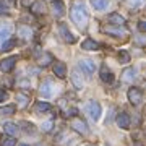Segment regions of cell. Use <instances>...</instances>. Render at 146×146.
<instances>
[{"label":"cell","mask_w":146,"mask_h":146,"mask_svg":"<svg viewBox=\"0 0 146 146\" xmlns=\"http://www.w3.org/2000/svg\"><path fill=\"white\" fill-rule=\"evenodd\" d=\"M102 31L107 33L109 36H115V37H125V36H127V31H125V29H122L120 26H117V28L107 26V28H104Z\"/></svg>","instance_id":"10"},{"label":"cell","mask_w":146,"mask_h":146,"mask_svg":"<svg viewBox=\"0 0 146 146\" xmlns=\"http://www.w3.org/2000/svg\"><path fill=\"white\" fill-rule=\"evenodd\" d=\"M20 146H28V145H20Z\"/></svg>","instance_id":"37"},{"label":"cell","mask_w":146,"mask_h":146,"mask_svg":"<svg viewBox=\"0 0 146 146\" xmlns=\"http://www.w3.org/2000/svg\"><path fill=\"white\" fill-rule=\"evenodd\" d=\"M78 114V110L76 109H67L65 110V117H73V115Z\"/></svg>","instance_id":"33"},{"label":"cell","mask_w":146,"mask_h":146,"mask_svg":"<svg viewBox=\"0 0 146 146\" xmlns=\"http://www.w3.org/2000/svg\"><path fill=\"white\" fill-rule=\"evenodd\" d=\"M52 127H54V122L52 120H49V122H44V123H42V131H50L52 130Z\"/></svg>","instance_id":"30"},{"label":"cell","mask_w":146,"mask_h":146,"mask_svg":"<svg viewBox=\"0 0 146 146\" xmlns=\"http://www.w3.org/2000/svg\"><path fill=\"white\" fill-rule=\"evenodd\" d=\"M128 101H130L133 106H140L141 101H143V93H141V89H138V88L128 89Z\"/></svg>","instance_id":"4"},{"label":"cell","mask_w":146,"mask_h":146,"mask_svg":"<svg viewBox=\"0 0 146 146\" xmlns=\"http://www.w3.org/2000/svg\"><path fill=\"white\" fill-rule=\"evenodd\" d=\"M16 145V140L10 135H3L2 136V146H15Z\"/></svg>","instance_id":"27"},{"label":"cell","mask_w":146,"mask_h":146,"mask_svg":"<svg viewBox=\"0 0 146 146\" xmlns=\"http://www.w3.org/2000/svg\"><path fill=\"white\" fill-rule=\"evenodd\" d=\"M72 83H73V86H75L76 89L83 88V80H81V76H80V73L76 72V70H73L72 72Z\"/></svg>","instance_id":"18"},{"label":"cell","mask_w":146,"mask_h":146,"mask_svg":"<svg viewBox=\"0 0 146 146\" xmlns=\"http://www.w3.org/2000/svg\"><path fill=\"white\" fill-rule=\"evenodd\" d=\"M3 131H5L7 135L15 136L16 133H18V127H16L15 123H11V122H7V123H3Z\"/></svg>","instance_id":"20"},{"label":"cell","mask_w":146,"mask_h":146,"mask_svg":"<svg viewBox=\"0 0 146 146\" xmlns=\"http://www.w3.org/2000/svg\"><path fill=\"white\" fill-rule=\"evenodd\" d=\"M11 34V26L10 25H3V26H0V41L3 42L7 41Z\"/></svg>","instance_id":"21"},{"label":"cell","mask_w":146,"mask_h":146,"mask_svg":"<svg viewBox=\"0 0 146 146\" xmlns=\"http://www.w3.org/2000/svg\"><path fill=\"white\" fill-rule=\"evenodd\" d=\"M91 5L94 10H106L109 5V0H91Z\"/></svg>","instance_id":"22"},{"label":"cell","mask_w":146,"mask_h":146,"mask_svg":"<svg viewBox=\"0 0 146 146\" xmlns=\"http://www.w3.org/2000/svg\"><path fill=\"white\" fill-rule=\"evenodd\" d=\"M122 78H123V81H133V80H135V70H133V68H127V70H123Z\"/></svg>","instance_id":"25"},{"label":"cell","mask_w":146,"mask_h":146,"mask_svg":"<svg viewBox=\"0 0 146 146\" xmlns=\"http://www.w3.org/2000/svg\"><path fill=\"white\" fill-rule=\"evenodd\" d=\"M81 49H84V50H96V49H99V44L94 39H84L81 42Z\"/></svg>","instance_id":"15"},{"label":"cell","mask_w":146,"mask_h":146,"mask_svg":"<svg viewBox=\"0 0 146 146\" xmlns=\"http://www.w3.org/2000/svg\"><path fill=\"white\" fill-rule=\"evenodd\" d=\"M15 46H16V39L8 37V39H7V41H3V44H2V50H3V52H8V50H11Z\"/></svg>","instance_id":"23"},{"label":"cell","mask_w":146,"mask_h":146,"mask_svg":"<svg viewBox=\"0 0 146 146\" xmlns=\"http://www.w3.org/2000/svg\"><path fill=\"white\" fill-rule=\"evenodd\" d=\"M115 122H117V125H119L122 130H128V128H130V117H128L127 112H120V114H117Z\"/></svg>","instance_id":"8"},{"label":"cell","mask_w":146,"mask_h":146,"mask_svg":"<svg viewBox=\"0 0 146 146\" xmlns=\"http://www.w3.org/2000/svg\"><path fill=\"white\" fill-rule=\"evenodd\" d=\"M21 125H23L25 128H26V131H33V130H34V125H33V123H28V122H23Z\"/></svg>","instance_id":"34"},{"label":"cell","mask_w":146,"mask_h":146,"mask_svg":"<svg viewBox=\"0 0 146 146\" xmlns=\"http://www.w3.org/2000/svg\"><path fill=\"white\" fill-rule=\"evenodd\" d=\"M58 31H60V36H62V39L65 42H68V44H75V42H76L75 36L68 31V26L65 23H60V25H58Z\"/></svg>","instance_id":"6"},{"label":"cell","mask_w":146,"mask_h":146,"mask_svg":"<svg viewBox=\"0 0 146 146\" xmlns=\"http://www.w3.org/2000/svg\"><path fill=\"white\" fill-rule=\"evenodd\" d=\"M39 94H41L42 98H50L54 94V84L50 80H46V81H42L41 86H39Z\"/></svg>","instance_id":"5"},{"label":"cell","mask_w":146,"mask_h":146,"mask_svg":"<svg viewBox=\"0 0 146 146\" xmlns=\"http://www.w3.org/2000/svg\"><path fill=\"white\" fill-rule=\"evenodd\" d=\"M138 29H140L141 33H145V31H146V23H145L143 20H141V21H138Z\"/></svg>","instance_id":"35"},{"label":"cell","mask_w":146,"mask_h":146,"mask_svg":"<svg viewBox=\"0 0 146 146\" xmlns=\"http://www.w3.org/2000/svg\"><path fill=\"white\" fill-rule=\"evenodd\" d=\"M70 16H72L73 23L80 28H86V25H88V21H89V15H88V11L84 10L83 5L73 7L72 10H70Z\"/></svg>","instance_id":"1"},{"label":"cell","mask_w":146,"mask_h":146,"mask_svg":"<svg viewBox=\"0 0 146 146\" xmlns=\"http://www.w3.org/2000/svg\"><path fill=\"white\" fill-rule=\"evenodd\" d=\"M101 80H102L104 83H109L110 84L112 81H114V73L109 72L106 67H102V68H101Z\"/></svg>","instance_id":"16"},{"label":"cell","mask_w":146,"mask_h":146,"mask_svg":"<svg viewBox=\"0 0 146 146\" xmlns=\"http://www.w3.org/2000/svg\"><path fill=\"white\" fill-rule=\"evenodd\" d=\"M50 8H52V11H54V15L57 16H62L63 13H65V5H63L60 0H54L52 3H50Z\"/></svg>","instance_id":"11"},{"label":"cell","mask_w":146,"mask_h":146,"mask_svg":"<svg viewBox=\"0 0 146 146\" xmlns=\"http://www.w3.org/2000/svg\"><path fill=\"white\" fill-rule=\"evenodd\" d=\"M7 96H8V94H7V93H3V91H0V101L7 99Z\"/></svg>","instance_id":"36"},{"label":"cell","mask_w":146,"mask_h":146,"mask_svg":"<svg viewBox=\"0 0 146 146\" xmlns=\"http://www.w3.org/2000/svg\"><path fill=\"white\" fill-rule=\"evenodd\" d=\"M31 13H34V15H42L44 13V10H46V7H44V3H42L41 0H37V2H34L31 5Z\"/></svg>","instance_id":"19"},{"label":"cell","mask_w":146,"mask_h":146,"mask_svg":"<svg viewBox=\"0 0 146 146\" xmlns=\"http://www.w3.org/2000/svg\"><path fill=\"white\" fill-rule=\"evenodd\" d=\"M37 60H39V65H41V67H47V65L52 63V55L47 54V52H42V55L37 54Z\"/></svg>","instance_id":"17"},{"label":"cell","mask_w":146,"mask_h":146,"mask_svg":"<svg viewBox=\"0 0 146 146\" xmlns=\"http://www.w3.org/2000/svg\"><path fill=\"white\" fill-rule=\"evenodd\" d=\"M119 60H120V63H128L130 62V55H128V52H127V50H120L119 52Z\"/></svg>","instance_id":"28"},{"label":"cell","mask_w":146,"mask_h":146,"mask_svg":"<svg viewBox=\"0 0 146 146\" xmlns=\"http://www.w3.org/2000/svg\"><path fill=\"white\" fill-rule=\"evenodd\" d=\"M78 65L84 72L86 76H91V75L94 73V70H96V63H94V60H91V58H80Z\"/></svg>","instance_id":"3"},{"label":"cell","mask_w":146,"mask_h":146,"mask_svg":"<svg viewBox=\"0 0 146 146\" xmlns=\"http://www.w3.org/2000/svg\"><path fill=\"white\" fill-rule=\"evenodd\" d=\"M16 34H18L20 39H29L33 36V31L29 29V26H20L16 29Z\"/></svg>","instance_id":"13"},{"label":"cell","mask_w":146,"mask_h":146,"mask_svg":"<svg viewBox=\"0 0 146 146\" xmlns=\"http://www.w3.org/2000/svg\"><path fill=\"white\" fill-rule=\"evenodd\" d=\"M54 73L57 75L58 78H65V75H67V67H65V63H62V62L54 63Z\"/></svg>","instance_id":"12"},{"label":"cell","mask_w":146,"mask_h":146,"mask_svg":"<svg viewBox=\"0 0 146 146\" xmlns=\"http://www.w3.org/2000/svg\"><path fill=\"white\" fill-rule=\"evenodd\" d=\"M86 112L89 114V117L96 122V120H99L101 117V112H102V109H101V104L98 102V101H89L88 104H86Z\"/></svg>","instance_id":"2"},{"label":"cell","mask_w":146,"mask_h":146,"mask_svg":"<svg viewBox=\"0 0 146 146\" xmlns=\"http://www.w3.org/2000/svg\"><path fill=\"white\" fill-rule=\"evenodd\" d=\"M50 109V106L47 104V102H42V101H39L36 104V110L37 112H47V110Z\"/></svg>","instance_id":"29"},{"label":"cell","mask_w":146,"mask_h":146,"mask_svg":"<svg viewBox=\"0 0 146 146\" xmlns=\"http://www.w3.org/2000/svg\"><path fill=\"white\" fill-rule=\"evenodd\" d=\"M16 63V58L15 57H7V58H2L0 60V70L3 73H8L13 70V67H15Z\"/></svg>","instance_id":"9"},{"label":"cell","mask_w":146,"mask_h":146,"mask_svg":"<svg viewBox=\"0 0 146 146\" xmlns=\"http://www.w3.org/2000/svg\"><path fill=\"white\" fill-rule=\"evenodd\" d=\"M72 128L75 131L81 133V135H88V131H89L88 125H86V122H84V120H81V119H73L72 120Z\"/></svg>","instance_id":"7"},{"label":"cell","mask_w":146,"mask_h":146,"mask_svg":"<svg viewBox=\"0 0 146 146\" xmlns=\"http://www.w3.org/2000/svg\"><path fill=\"white\" fill-rule=\"evenodd\" d=\"M107 21H109V23H114V25H117V26L125 25V18L120 16L119 13H110V15L107 16Z\"/></svg>","instance_id":"14"},{"label":"cell","mask_w":146,"mask_h":146,"mask_svg":"<svg viewBox=\"0 0 146 146\" xmlns=\"http://www.w3.org/2000/svg\"><path fill=\"white\" fill-rule=\"evenodd\" d=\"M13 114H15V106H5V107H0V117L13 115Z\"/></svg>","instance_id":"26"},{"label":"cell","mask_w":146,"mask_h":146,"mask_svg":"<svg viewBox=\"0 0 146 146\" xmlns=\"http://www.w3.org/2000/svg\"><path fill=\"white\" fill-rule=\"evenodd\" d=\"M16 101H18L20 107H26L29 104V96H26V94H23V93H18L16 94Z\"/></svg>","instance_id":"24"},{"label":"cell","mask_w":146,"mask_h":146,"mask_svg":"<svg viewBox=\"0 0 146 146\" xmlns=\"http://www.w3.org/2000/svg\"><path fill=\"white\" fill-rule=\"evenodd\" d=\"M8 13V7L3 3V0H0V15H7Z\"/></svg>","instance_id":"32"},{"label":"cell","mask_w":146,"mask_h":146,"mask_svg":"<svg viewBox=\"0 0 146 146\" xmlns=\"http://www.w3.org/2000/svg\"><path fill=\"white\" fill-rule=\"evenodd\" d=\"M143 2H145V0H128V7H133V8H136V7H140Z\"/></svg>","instance_id":"31"}]
</instances>
